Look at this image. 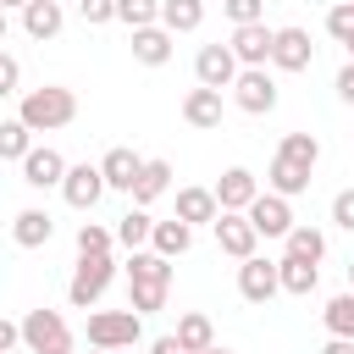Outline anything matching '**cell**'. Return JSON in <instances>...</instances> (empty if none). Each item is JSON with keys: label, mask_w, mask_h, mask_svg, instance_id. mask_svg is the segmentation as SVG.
Here are the masks:
<instances>
[{"label": "cell", "mask_w": 354, "mask_h": 354, "mask_svg": "<svg viewBox=\"0 0 354 354\" xmlns=\"http://www.w3.org/2000/svg\"><path fill=\"white\" fill-rule=\"evenodd\" d=\"M17 116H22L33 133L72 127V116H77V94H72V88H61V83H39V88H28V94L17 100Z\"/></svg>", "instance_id": "1"}, {"label": "cell", "mask_w": 354, "mask_h": 354, "mask_svg": "<svg viewBox=\"0 0 354 354\" xmlns=\"http://www.w3.org/2000/svg\"><path fill=\"white\" fill-rule=\"evenodd\" d=\"M111 282H116V260H111V254H77L72 282H66V304H72V310H94Z\"/></svg>", "instance_id": "2"}, {"label": "cell", "mask_w": 354, "mask_h": 354, "mask_svg": "<svg viewBox=\"0 0 354 354\" xmlns=\"http://www.w3.org/2000/svg\"><path fill=\"white\" fill-rule=\"evenodd\" d=\"M144 343V315L138 310H94L88 315V348H133Z\"/></svg>", "instance_id": "3"}, {"label": "cell", "mask_w": 354, "mask_h": 354, "mask_svg": "<svg viewBox=\"0 0 354 354\" xmlns=\"http://www.w3.org/2000/svg\"><path fill=\"white\" fill-rule=\"evenodd\" d=\"M22 343H28V354H72V326H66V315L61 310H28L22 315Z\"/></svg>", "instance_id": "4"}, {"label": "cell", "mask_w": 354, "mask_h": 354, "mask_svg": "<svg viewBox=\"0 0 354 354\" xmlns=\"http://www.w3.org/2000/svg\"><path fill=\"white\" fill-rule=\"evenodd\" d=\"M232 105L249 111V116H271L277 111V77L266 66H243L238 83H232Z\"/></svg>", "instance_id": "5"}, {"label": "cell", "mask_w": 354, "mask_h": 354, "mask_svg": "<svg viewBox=\"0 0 354 354\" xmlns=\"http://www.w3.org/2000/svg\"><path fill=\"white\" fill-rule=\"evenodd\" d=\"M238 55H232V44H199V55H194V77H199V88H232L238 83Z\"/></svg>", "instance_id": "6"}, {"label": "cell", "mask_w": 354, "mask_h": 354, "mask_svg": "<svg viewBox=\"0 0 354 354\" xmlns=\"http://www.w3.org/2000/svg\"><path fill=\"white\" fill-rule=\"evenodd\" d=\"M266 188H260V177L249 171V166H227L221 177H216V199H221V210H232V216H249V205L260 199Z\"/></svg>", "instance_id": "7"}, {"label": "cell", "mask_w": 354, "mask_h": 354, "mask_svg": "<svg viewBox=\"0 0 354 354\" xmlns=\"http://www.w3.org/2000/svg\"><path fill=\"white\" fill-rule=\"evenodd\" d=\"M238 293H243L249 304H271V299L282 293V266H277V260H260V254L243 260V266H238Z\"/></svg>", "instance_id": "8"}, {"label": "cell", "mask_w": 354, "mask_h": 354, "mask_svg": "<svg viewBox=\"0 0 354 354\" xmlns=\"http://www.w3.org/2000/svg\"><path fill=\"white\" fill-rule=\"evenodd\" d=\"M249 221H254V232H260V238H288V232L299 227V221H293V205H288L282 194H271V188L249 205Z\"/></svg>", "instance_id": "9"}, {"label": "cell", "mask_w": 354, "mask_h": 354, "mask_svg": "<svg viewBox=\"0 0 354 354\" xmlns=\"http://www.w3.org/2000/svg\"><path fill=\"white\" fill-rule=\"evenodd\" d=\"M254 243H260L254 221H249V216L221 210V221H216V249H221V254H232V260L243 266V260H254Z\"/></svg>", "instance_id": "10"}, {"label": "cell", "mask_w": 354, "mask_h": 354, "mask_svg": "<svg viewBox=\"0 0 354 354\" xmlns=\"http://www.w3.org/2000/svg\"><path fill=\"white\" fill-rule=\"evenodd\" d=\"M232 55H238V66H266L271 61V50H277V28H266V22H249V28H232Z\"/></svg>", "instance_id": "11"}, {"label": "cell", "mask_w": 354, "mask_h": 354, "mask_svg": "<svg viewBox=\"0 0 354 354\" xmlns=\"http://www.w3.org/2000/svg\"><path fill=\"white\" fill-rule=\"evenodd\" d=\"M105 188H111V183H105V171L83 160V166H72V171H66V183H61V199H66L72 210H94Z\"/></svg>", "instance_id": "12"}, {"label": "cell", "mask_w": 354, "mask_h": 354, "mask_svg": "<svg viewBox=\"0 0 354 354\" xmlns=\"http://www.w3.org/2000/svg\"><path fill=\"white\" fill-rule=\"evenodd\" d=\"M315 61V44L304 28H277V50H271V66L277 72H310Z\"/></svg>", "instance_id": "13"}, {"label": "cell", "mask_w": 354, "mask_h": 354, "mask_svg": "<svg viewBox=\"0 0 354 354\" xmlns=\"http://www.w3.org/2000/svg\"><path fill=\"white\" fill-rule=\"evenodd\" d=\"M66 171H72V166H66L61 149H50V144H39V149L22 160V183H28V188H61Z\"/></svg>", "instance_id": "14"}, {"label": "cell", "mask_w": 354, "mask_h": 354, "mask_svg": "<svg viewBox=\"0 0 354 354\" xmlns=\"http://www.w3.org/2000/svg\"><path fill=\"white\" fill-rule=\"evenodd\" d=\"M100 171H105V183H111L116 194H127V199H133V188H138V177H144V155H133L127 144H116V149H105Z\"/></svg>", "instance_id": "15"}, {"label": "cell", "mask_w": 354, "mask_h": 354, "mask_svg": "<svg viewBox=\"0 0 354 354\" xmlns=\"http://www.w3.org/2000/svg\"><path fill=\"white\" fill-rule=\"evenodd\" d=\"M177 221H188V227H216V221H221L216 188H177Z\"/></svg>", "instance_id": "16"}, {"label": "cell", "mask_w": 354, "mask_h": 354, "mask_svg": "<svg viewBox=\"0 0 354 354\" xmlns=\"http://www.w3.org/2000/svg\"><path fill=\"white\" fill-rule=\"evenodd\" d=\"M11 238H17L22 249H44V243L55 238V221H50V210H39V205L17 210V216H11Z\"/></svg>", "instance_id": "17"}, {"label": "cell", "mask_w": 354, "mask_h": 354, "mask_svg": "<svg viewBox=\"0 0 354 354\" xmlns=\"http://www.w3.org/2000/svg\"><path fill=\"white\" fill-rule=\"evenodd\" d=\"M183 122L188 127H221V88H188L183 94Z\"/></svg>", "instance_id": "18"}, {"label": "cell", "mask_w": 354, "mask_h": 354, "mask_svg": "<svg viewBox=\"0 0 354 354\" xmlns=\"http://www.w3.org/2000/svg\"><path fill=\"white\" fill-rule=\"evenodd\" d=\"M61 22H66V6H55V0H33V6L22 11V33H28V39H55Z\"/></svg>", "instance_id": "19"}, {"label": "cell", "mask_w": 354, "mask_h": 354, "mask_svg": "<svg viewBox=\"0 0 354 354\" xmlns=\"http://www.w3.org/2000/svg\"><path fill=\"white\" fill-rule=\"evenodd\" d=\"M171 39H177V33H166V28H138V33H133V61L166 66V61H171Z\"/></svg>", "instance_id": "20"}, {"label": "cell", "mask_w": 354, "mask_h": 354, "mask_svg": "<svg viewBox=\"0 0 354 354\" xmlns=\"http://www.w3.org/2000/svg\"><path fill=\"white\" fill-rule=\"evenodd\" d=\"M266 183H271V194L293 199V194H304V188H310V166H299V160H282V155H271V171H266Z\"/></svg>", "instance_id": "21"}, {"label": "cell", "mask_w": 354, "mask_h": 354, "mask_svg": "<svg viewBox=\"0 0 354 354\" xmlns=\"http://www.w3.org/2000/svg\"><path fill=\"white\" fill-rule=\"evenodd\" d=\"M149 249H155V254H166V260H177V254H188V249H194V227H188V221H177V216H171V221H155Z\"/></svg>", "instance_id": "22"}, {"label": "cell", "mask_w": 354, "mask_h": 354, "mask_svg": "<svg viewBox=\"0 0 354 354\" xmlns=\"http://www.w3.org/2000/svg\"><path fill=\"white\" fill-rule=\"evenodd\" d=\"M149 238H155V221H149V210H127L122 221H116V243L127 249V254H138V249H149Z\"/></svg>", "instance_id": "23"}, {"label": "cell", "mask_w": 354, "mask_h": 354, "mask_svg": "<svg viewBox=\"0 0 354 354\" xmlns=\"http://www.w3.org/2000/svg\"><path fill=\"white\" fill-rule=\"evenodd\" d=\"M277 266H282V293H293V299H310V293H315V282H321V266H310V260H293V254H282Z\"/></svg>", "instance_id": "24"}, {"label": "cell", "mask_w": 354, "mask_h": 354, "mask_svg": "<svg viewBox=\"0 0 354 354\" xmlns=\"http://www.w3.org/2000/svg\"><path fill=\"white\" fill-rule=\"evenodd\" d=\"M177 343H183L188 354H205V348H216V326H210V315H199V310L177 315Z\"/></svg>", "instance_id": "25"}, {"label": "cell", "mask_w": 354, "mask_h": 354, "mask_svg": "<svg viewBox=\"0 0 354 354\" xmlns=\"http://www.w3.org/2000/svg\"><path fill=\"white\" fill-rule=\"evenodd\" d=\"M205 22V0H160V28L166 33H194Z\"/></svg>", "instance_id": "26"}, {"label": "cell", "mask_w": 354, "mask_h": 354, "mask_svg": "<svg viewBox=\"0 0 354 354\" xmlns=\"http://www.w3.org/2000/svg\"><path fill=\"white\" fill-rule=\"evenodd\" d=\"M33 149H39V144H33V127H28L22 116L0 122V155H6V160H17V166H22V160H28Z\"/></svg>", "instance_id": "27"}, {"label": "cell", "mask_w": 354, "mask_h": 354, "mask_svg": "<svg viewBox=\"0 0 354 354\" xmlns=\"http://www.w3.org/2000/svg\"><path fill=\"white\" fill-rule=\"evenodd\" d=\"M166 188H171V166H166V160H144V177H138V188H133V205L149 210Z\"/></svg>", "instance_id": "28"}, {"label": "cell", "mask_w": 354, "mask_h": 354, "mask_svg": "<svg viewBox=\"0 0 354 354\" xmlns=\"http://www.w3.org/2000/svg\"><path fill=\"white\" fill-rule=\"evenodd\" d=\"M282 243H288V254H293V260H310V266H321V260H326V232H321V227H293Z\"/></svg>", "instance_id": "29"}, {"label": "cell", "mask_w": 354, "mask_h": 354, "mask_svg": "<svg viewBox=\"0 0 354 354\" xmlns=\"http://www.w3.org/2000/svg\"><path fill=\"white\" fill-rule=\"evenodd\" d=\"M321 321H326V332H332V337H348V343H354V288H348V293H337V299H326Z\"/></svg>", "instance_id": "30"}, {"label": "cell", "mask_w": 354, "mask_h": 354, "mask_svg": "<svg viewBox=\"0 0 354 354\" xmlns=\"http://www.w3.org/2000/svg\"><path fill=\"white\" fill-rule=\"evenodd\" d=\"M277 155H282V160H299V166L315 171V160H321V138H315V133H282Z\"/></svg>", "instance_id": "31"}, {"label": "cell", "mask_w": 354, "mask_h": 354, "mask_svg": "<svg viewBox=\"0 0 354 354\" xmlns=\"http://www.w3.org/2000/svg\"><path fill=\"white\" fill-rule=\"evenodd\" d=\"M116 22H127L133 33L138 28H160V0H116Z\"/></svg>", "instance_id": "32"}, {"label": "cell", "mask_w": 354, "mask_h": 354, "mask_svg": "<svg viewBox=\"0 0 354 354\" xmlns=\"http://www.w3.org/2000/svg\"><path fill=\"white\" fill-rule=\"evenodd\" d=\"M116 249V232L100 227V221H83L77 227V254H111Z\"/></svg>", "instance_id": "33"}, {"label": "cell", "mask_w": 354, "mask_h": 354, "mask_svg": "<svg viewBox=\"0 0 354 354\" xmlns=\"http://www.w3.org/2000/svg\"><path fill=\"white\" fill-rule=\"evenodd\" d=\"M326 33H332V39L343 44V50L354 44V0H337V6L326 11Z\"/></svg>", "instance_id": "34"}, {"label": "cell", "mask_w": 354, "mask_h": 354, "mask_svg": "<svg viewBox=\"0 0 354 354\" xmlns=\"http://www.w3.org/2000/svg\"><path fill=\"white\" fill-rule=\"evenodd\" d=\"M232 28H249V22H266V0H221Z\"/></svg>", "instance_id": "35"}, {"label": "cell", "mask_w": 354, "mask_h": 354, "mask_svg": "<svg viewBox=\"0 0 354 354\" xmlns=\"http://www.w3.org/2000/svg\"><path fill=\"white\" fill-rule=\"evenodd\" d=\"M77 17L88 28H105V22H116V0H77Z\"/></svg>", "instance_id": "36"}, {"label": "cell", "mask_w": 354, "mask_h": 354, "mask_svg": "<svg viewBox=\"0 0 354 354\" xmlns=\"http://www.w3.org/2000/svg\"><path fill=\"white\" fill-rule=\"evenodd\" d=\"M17 83H22V61L17 55H0V94H22Z\"/></svg>", "instance_id": "37"}, {"label": "cell", "mask_w": 354, "mask_h": 354, "mask_svg": "<svg viewBox=\"0 0 354 354\" xmlns=\"http://www.w3.org/2000/svg\"><path fill=\"white\" fill-rule=\"evenodd\" d=\"M332 221H337L343 232H354V188H343V194L332 199Z\"/></svg>", "instance_id": "38"}, {"label": "cell", "mask_w": 354, "mask_h": 354, "mask_svg": "<svg viewBox=\"0 0 354 354\" xmlns=\"http://www.w3.org/2000/svg\"><path fill=\"white\" fill-rule=\"evenodd\" d=\"M0 348H6V354H11V348H28V343H22V321H6V326H0Z\"/></svg>", "instance_id": "39"}, {"label": "cell", "mask_w": 354, "mask_h": 354, "mask_svg": "<svg viewBox=\"0 0 354 354\" xmlns=\"http://www.w3.org/2000/svg\"><path fill=\"white\" fill-rule=\"evenodd\" d=\"M337 100L354 105V61H343V72H337Z\"/></svg>", "instance_id": "40"}, {"label": "cell", "mask_w": 354, "mask_h": 354, "mask_svg": "<svg viewBox=\"0 0 354 354\" xmlns=\"http://www.w3.org/2000/svg\"><path fill=\"white\" fill-rule=\"evenodd\" d=\"M149 354H188V348L177 343V332H166V337H155V343H149Z\"/></svg>", "instance_id": "41"}, {"label": "cell", "mask_w": 354, "mask_h": 354, "mask_svg": "<svg viewBox=\"0 0 354 354\" xmlns=\"http://www.w3.org/2000/svg\"><path fill=\"white\" fill-rule=\"evenodd\" d=\"M321 354H354V343H348V337H326V348H321Z\"/></svg>", "instance_id": "42"}, {"label": "cell", "mask_w": 354, "mask_h": 354, "mask_svg": "<svg viewBox=\"0 0 354 354\" xmlns=\"http://www.w3.org/2000/svg\"><path fill=\"white\" fill-rule=\"evenodd\" d=\"M0 6H6V11H28L33 0H0Z\"/></svg>", "instance_id": "43"}, {"label": "cell", "mask_w": 354, "mask_h": 354, "mask_svg": "<svg viewBox=\"0 0 354 354\" xmlns=\"http://www.w3.org/2000/svg\"><path fill=\"white\" fill-rule=\"evenodd\" d=\"M205 354H232V348H221V343H216V348H205Z\"/></svg>", "instance_id": "44"}, {"label": "cell", "mask_w": 354, "mask_h": 354, "mask_svg": "<svg viewBox=\"0 0 354 354\" xmlns=\"http://www.w3.org/2000/svg\"><path fill=\"white\" fill-rule=\"evenodd\" d=\"M348 288H354V260H348Z\"/></svg>", "instance_id": "45"}, {"label": "cell", "mask_w": 354, "mask_h": 354, "mask_svg": "<svg viewBox=\"0 0 354 354\" xmlns=\"http://www.w3.org/2000/svg\"><path fill=\"white\" fill-rule=\"evenodd\" d=\"M88 354H111V348H88Z\"/></svg>", "instance_id": "46"}, {"label": "cell", "mask_w": 354, "mask_h": 354, "mask_svg": "<svg viewBox=\"0 0 354 354\" xmlns=\"http://www.w3.org/2000/svg\"><path fill=\"white\" fill-rule=\"evenodd\" d=\"M348 61H354V44H348Z\"/></svg>", "instance_id": "47"}, {"label": "cell", "mask_w": 354, "mask_h": 354, "mask_svg": "<svg viewBox=\"0 0 354 354\" xmlns=\"http://www.w3.org/2000/svg\"><path fill=\"white\" fill-rule=\"evenodd\" d=\"M55 6H66V0H55Z\"/></svg>", "instance_id": "48"}]
</instances>
